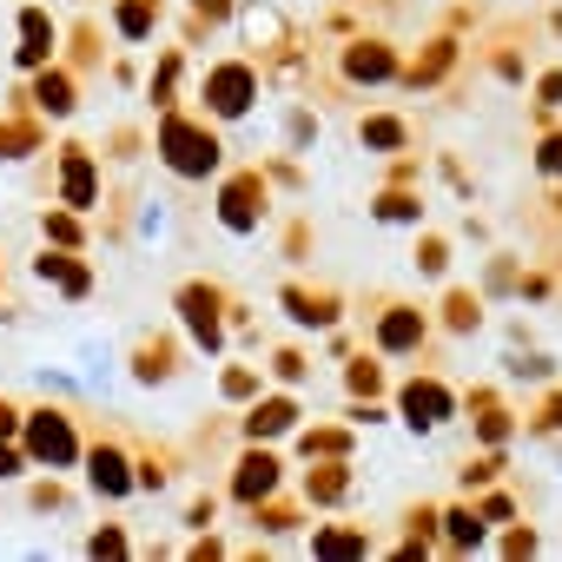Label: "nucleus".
<instances>
[{
	"instance_id": "nucleus-1",
	"label": "nucleus",
	"mask_w": 562,
	"mask_h": 562,
	"mask_svg": "<svg viewBox=\"0 0 562 562\" xmlns=\"http://www.w3.org/2000/svg\"><path fill=\"white\" fill-rule=\"evenodd\" d=\"M172 159H179L186 172H199V166H212V146H199L192 133H179V126H172Z\"/></svg>"
},
{
	"instance_id": "nucleus-2",
	"label": "nucleus",
	"mask_w": 562,
	"mask_h": 562,
	"mask_svg": "<svg viewBox=\"0 0 562 562\" xmlns=\"http://www.w3.org/2000/svg\"><path fill=\"white\" fill-rule=\"evenodd\" d=\"M34 450H41V457H67L74 443H67V430H60L54 417H41V424H34Z\"/></svg>"
}]
</instances>
